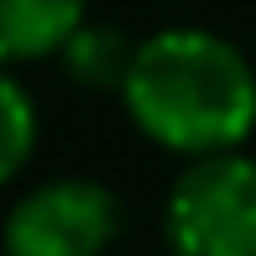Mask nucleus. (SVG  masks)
<instances>
[{
    "instance_id": "obj_1",
    "label": "nucleus",
    "mask_w": 256,
    "mask_h": 256,
    "mask_svg": "<svg viewBox=\"0 0 256 256\" xmlns=\"http://www.w3.org/2000/svg\"><path fill=\"white\" fill-rule=\"evenodd\" d=\"M131 120L168 152L220 157L256 126V74L214 32H157L136 48L126 78Z\"/></svg>"
},
{
    "instance_id": "obj_4",
    "label": "nucleus",
    "mask_w": 256,
    "mask_h": 256,
    "mask_svg": "<svg viewBox=\"0 0 256 256\" xmlns=\"http://www.w3.org/2000/svg\"><path fill=\"white\" fill-rule=\"evenodd\" d=\"M84 32V0H0V52L10 63L58 52Z\"/></svg>"
},
{
    "instance_id": "obj_2",
    "label": "nucleus",
    "mask_w": 256,
    "mask_h": 256,
    "mask_svg": "<svg viewBox=\"0 0 256 256\" xmlns=\"http://www.w3.org/2000/svg\"><path fill=\"white\" fill-rule=\"evenodd\" d=\"M172 256H256V162L199 157L178 172L162 214Z\"/></svg>"
},
{
    "instance_id": "obj_5",
    "label": "nucleus",
    "mask_w": 256,
    "mask_h": 256,
    "mask_svg": "<svg viewBox=\"0 0 256 256\" xmlns=\"http://www.w3.org/2000/svg\"><path fill=\"white\" fill-rule=\"evenodd\" d=\"M63 52H68L74 84H84V89H126L131 63H136V48L115 26H84Z\"/></svg>"
},
{
    "instance_id": "obj_3",
    "label": "nucleus",
    "mask_w": 256,
    "mask_h": 256,
    "mask_svg": "<svg viewBox=\"0 0 256 256\" xmlns=\"http://www.w3.org/2000/svg\"><path fill=\"white\" fill-rule=\"evenodd\" d=\"M126 214L94 178H52L16 199L6 220V256H104Z\"/></svg>"
},
{
    "instance_id": "obj_6",
    "label": "nucleus",
    "mask_w": 256,
    "mask_h": 256,
    "mask_svg": "<svg viewBox=\"0 0 256 256\" xmlns=\"http://www.w3.org/2000/svg\"><path fill=\"white\" fill-rule=\"evenodd\" d=\"M0 104H6V157H0V178H16L32 157V142H37V115H32V100L16 78L0 84Z\"/></svg>"
}]
</instances>
